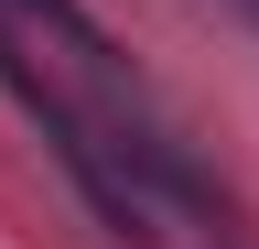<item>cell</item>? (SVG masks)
Here are the masks:
<instances>
[{
  "instance_id": "1",
  "label": "cell",
  "mask_w": 259,
  "mask_h": 249,
  "mask_svg": "<svg viewBox=\"0 0 259 249\" xmlns=\"http://www.w3.org/2000/svg\"><path fill=\"white\" fill-rule=\"evenodd\" d=\"M0 11H32V22H44V33H65L76 54H97V22L76 11V0H0Z\"/></svg>"
},
{
  "instance_id": "2",
  "label": "cell",
  "mask_w": 259,
  "mask_h": 249,
  "mask_svg": "<svg viewBox=\"0 0 259 249\" xmlns=\"http://www.w3.org/2000/svg\"><path fill=\"white\" fill-rule=\"evenodd\" d=\"M227 11H238V22H248V33H259V0H227Z\"/></svg>"
}]
</instances>
